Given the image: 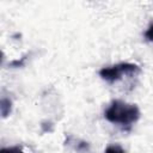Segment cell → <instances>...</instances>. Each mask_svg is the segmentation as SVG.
<instances>
[{
    "instance_id": "obj_1",
    "label": "cell",
    "mask_w": 153,
    "mask_h": 153,
    "mask_svg": "<svg viewBox=\"0 0 153 153\" xmlns=\"http://www.w3.org/2000/svg\"><path fill=\"white\" fill-rule=\"evenodd\" d=\"M104 117L110 123L129 127L140 118V110L135 104L116 99L112 100L109 108L104 111Z\"/></svg>"
},
{
    "instance_id": "obj_2",
    "label": "cell",
    "mask_w": 153,
    "mask_h": 153,
    "mask_svg": "<svg viewBox=\"0 0 153 153\" xmlns=\"http://www.w3.org/2000/svg\"><path fill=\"white\" fill-rule=\"evenodd\" d=\"M140 67L130 62H121L110 67H104L99 71V75L108 82H116L124 75H136L140 73Z\"/></svg>"
},
{
    "instance_id": "obj_3",
    "label": "cell",
    "mask_w": 153,
    "mask_h": 153,
    "mask_svg": "<svg viewBox=\"0 0 153 153\" xmlns=\"http://www.w3.org/2000/svg\"><path fill=\"white\" fill-rule=\"evenodd\" d=\"M11 108H12V102L8 98H2L1 103H0V110H1L2 117H6L7 115H10Z\"/></svg>"
},
{
    "instance_id": "obj_4",
    "label": "cell",
    "mask_w": 153,
    "mask_h": 153,
    "mask_svg": "<svg viewBox=\"0 0 153 153\" xmlns=\"http://www.w3.org/2000/svg\"><path fill=\"white\" fill-rule=\"evenodd\" d=\"M105 153H124V149L120 145H109L105 148Z\"/></svg>"
},
{
    "instance_id": "obj_5",
    "label": "cell",
    "mask_w": 153,
    "mask_h": 153,
    "mask_svg": "<svg viewBox=\"0 0 153 153\" xmlns=\"http://www.w3.org/2000/svg\"><path fill=\"white\" fill-rule=\"evenodd\" d=\"M1 153H24L19 147H8V148H2Z\"/></svg>"
},
{
    "instance_id": "obj_6",
    "label": "cell",
    "mask_w": 153,
    "mask_h": 153,
    "mask_svg": "<svg viewBox=\"0 0 153 153\" xmlns=\"http://www.w3.org/2000/svg\"><path fill=\"white\" fill-rule=\"evenodd\" d=\"M145 37H146L148 41L153 42V25H151V26L148 27V30L145 32Z\"/></svg>"
}]
</instances>
